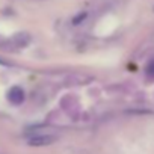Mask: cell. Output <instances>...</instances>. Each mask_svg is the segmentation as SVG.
Here are the masks:
<instances>
[{"instance_id": "1", "label": "cell", "mask_w": 154, "mask_h": 154, "mask_svg": "<svg viewBox=\"0 0 154 154\" xmlns=\"http://www.w3.org/2000/svg\"><path fill=\"white\" fill-rule=\"evenodd\" d=\"M56 134L53 133H38L32 137H29V145L32 146H45V145H51L53 142H56Z\"/></svg>"}, {"instance_id": "2", "label": "cell", "mask_w": 154, "mask_h": 154, "mask_svg": "<svg viewBox=\"0 0 154 154\" xmlns=\"http://www.w3.org/2000/svg\"><path fill=\"white\" fill-rule=\"evenodd\" d=\"M8 100H9L12 104H15V106L21 104V103L24 101V91H23L20 86H12V88L8 91Z\"/></svg>"}, {"instance_id": "4", "label": "cell", "mask_w": 154, "mask_h": 154, "mask_svg": "<svg viewBox=\"0 0 154 154\" xmlns=\"http://www.w3.org/2000/svg\"><path fill=\"white\" fill-rule=\"evenodd\" d=\"M86 15H88L86 12H80V14L77 15V17H74V20H72V24H75V26H77V24H80V23H82V21L86 18Z\"/></svg>"}, {"instance_id": "3", "label": "cell", "mask_w": 154, "mask_h": 154, "mask_svg": "<svg viewBox=\"0 0 154 154\" xmlns=\"http://www.w3.org/2000/svg\"><path fill=\"white\" fill-rule=\"evenodd\" d=\"M11 41H12V44H14L15 47L24 48V47H27V45L30 44V35L26 33V32H23V33H15Z\"/></svg>"}]
</instances>
